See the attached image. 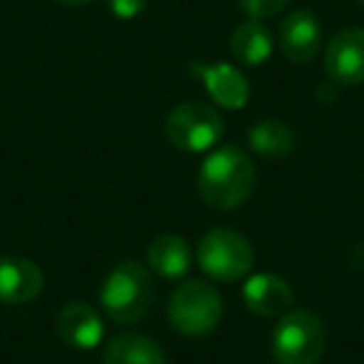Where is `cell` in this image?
<instances>
[{
  "label": "cell",
  "instance_id": "1",
  "mask_svg": "<svg viewBox=\"0 0 364 364\" xmlns=\"http://www.w3.org/2000/svg\"><path fill=\"white\" fill-rule=\"evenodd\" d=\"M200 198L215 210H237L255 190V165L237 145L218 147L198 172Z\"/></svg>",
  "mask_w": 364,
  "mask_h": 364
},
{
  "label": "cell",
  "instance_id": "4",
  "mask_svg": "<svg viewBox=\"0 0 364 364\" xmlns=\"http://www.w3.org/2000/svg\"><path fill=\"white\" fill-rule=\"evenodd\" d=\"M327 347V329L307 309L284 314L272 332V357L277 364H317Z\"/></svg>",
  "mask_w": 364,
  "mask_h": 364
},
{
  "label": "cell",
  "instance_id": "8",
  "mask_svg": "<svg viewBox=\"0 0 364 364\" xmlns=\"http://www.w3.org/2000/svg\"><path fill=\"white\" fill-rule=\"evenodd\" d=\"M319 46H322V23L314 13L294 11L279 23V48L289 63L304 65L317 55Z\"/></svg>",
  "mask_w": 364,
  "mask_h": 364
},
{
  "label": "cell",
  "instance_id": "19",
  "mask_svg": "<svg viewBox=\"0 0 364 364\" xmlns=\"http://www.w3.org/2000/svg\"><path fill=\"white\" fill-rule=\"evenodd\" d=\"M58 6H68V8H75V6H87L92 0H55Z\"/></svg>",
  "mask_w": 364,
  "mask_h": 364
},
{
  "label": "cell",
  "instance_id": "13",
  "mask_svg": "<svg viewBox=\"0 0 364 364\" xmlns=\"http://www.w3.org/2000/svg\"><path fill=\"white\" fill-rule=\"evenodd\" d=\"M147 262H150L152 272L160 277L180 279L182 274H188L193 252H190L188 242L177 235H160L147 247Z\"/></svg>",
  "mask_w": 364,
  "mask_h": 364
},
{
  "label": "cell",
  "instance_id": "6",
  "mask_svg": "<svg viewBox=\"0 0 364 364\" xmlns=\"http://www.w3.org/2000/svg\"><path fill=\"white\" fill-rule=\"evenodd\" d=\"M225 125L215 107L205 102H182L172 107L165 120V135L177 150L205 152L218 145Z\"/></svg>",
  "mask_w": 364,
  "mask_h": 364
},
{
  "label": "cell",
  "instance_id": "3",
  "mask_svg": "<svg viewBox=\"0 0 364 364\" xmlns=\"http://www.w3.org/2000/svg\"><path fill=\"white\" fill-rule=\"evenodd\" d=\"M223 297L218 287L203 279H188L172 292L167 302V317L175 332L185 337L210 334L223 319Z\"/></svg>",
  "mask_w": 364,
  "mask_h": 364
},
{
  "label": "cell",
  "instance_id": "7",
  "mask_svg": "<svg viewBox=\"0 0 364 364\" xmlns=\"http://www.w3.org/2000/svg\"><path fill=\"white\" fill-rule=\"evenodd\" d=\"M324 70L334 85L357 87L364 82V28H349L332 38L324 50Z\"/></svg>",
  "mask_w": 364,
  "mask_h": 364
},
{
  "label": "cell",
  "instance_id": "12",
  "mask_svg": "<svg viewBox=\"0 0 364 364\" xmlns=\"http://www.w3.org/2000/svg\"><path fill=\"white\" fill-rule=\"evenodd\" d=\"M193 73L203 77L205 87H208L210 97L218 105L228 107V110H240L247 105L250 100V85L242 70H237L230 63H218V65H200L193 63Z\"/></svg>",
  "mask_w": 364,
  "mask_h": 364
},
{
  "label": "cell",
  "instance_id": "5",
  "mask_svg": "<svg viewBox=\"0 0 364 364\" xmlns=\"http://www.w3.org/2000/svg\"><path fill=\"white\" fill-rule=\"evenodd\" d=\"M198 262L205 274L218 282H237L247 277L255 264V250L245 235L215 228L203 235L198 245Z\"/></svg>",
  "mask_w": 364,
  "mask_h": 364
},
{
  "label": "cell",
  "instance_id": "17",
  "mask_svg": "<svg viewBox=\"0 0 364 364\" xmlns=\"http://www.w3.org/2000/svg\"><path fill=\"white\" fill-rule=\"evenodd\" d=\"M287 6H289V0H240V8H242L252 21L272 18Z\"/></svg>",
  "mask_w": 364,
  "mask_h": 364
},
{
  "label": "cell",
  "instance_id": "16",
  "mask_svg": "<svg viewBox=\"0 0 364 364\" xmlns=\"http://www.w3.org/2000/svg\"><path fill=\"white\" fill-rule=\"evenodd\" d=\"M250 147L267 160L287 157L294 150V132L282 120H259L250 130Z\"/></svg>",
  "mask_w": 364,
  "mask_h": 364
},
{
  "label": "cell",
  "instance_id": "10",
  "mask_svg": "<svg viewBox=\"0 0 364 364\" xmlns=\"http://www.w3.org/2000/svg\"><path fill=\"white\" fill-rule=\"evenodd\" d=\"M58 337L73 349H95L102 342V319L90 304L70 302L58 312L55 319Z\"/></svg>",
  "mask_w": 364,
  "mask_h": 364
},
{
  "label": "cell",
  "instance_id": "20",
  "mask_svg": "<svg viewBox=\"0 0 364 364\" xmlns=\"http://www.w3.org/2000/svg\"><path fill=\"white\" fill-rule=\"evenodd\" d=\"M359 3H364V0H359Z\"/></svg>",
  "mask_w": 364,
  "mask_h": 364
},
{
  "label": "cell",
  "instance_id": "18",
  "mask_svg": "<svg viewBox=\"0 0 364 364\" xmlns=\"http://www.w3.org/2000/svg\"><path fill=\"white\" fill-rule=\"evenodd\" d=\"M112 16L120 18V21H130V18L140 16L145 11L147 0H107Z\"/></svg>",
  "mask_w": 364,
  "mask_h": 364
},
{
  "label": "cell",
  "instance_id": "14",
  "mask_svg": "<svg viewBox=\"0 0 364 364\" xmlns=\"http://www.w3.org/2000/svg\"><path fill=\"white\" fill-rule=\"evenodd\" d=\"M102 364H167V357L155 339L130 332L107 344Z\"/></svg>",
  "mask_w": 364,
  "mask_h": 364
},
{
  "label": "cell",
  "instance_id": "2",
  "mask_svg": "<svg viewBox=\"0 0 364 364\" xmlns=\"http://www.w3.org/2000/svg\"><path fill=\"white\" fill-rule=\"evenodd\" d=\"M155 282L150 272L135 259L120 262L110 269L100 287V302L105 314L117 324H135L152 307Z\"/></svg>",
  "mask_w": 364,
  "mask_h": 364
},
{
  "label": "cell",
  "instance_id": "15",
  "mask_svg": "<svg viewBox=\"0 0 364 364\" xmlns=\"http://www.w3.org/2000/svg\"><path fill=\"white\" fill-rule=\"evenodd\" d=\"M230 50L235 60L242 65H262L272 53V38L259 21H247L235 28L230 38Z\"/></svg>",
  "mask_w": 364,
  "mask_h": 364
},
{
  "label": "cell",
  "instance_id": "11",
  "mask_svg": "<svg viewBox=\"0 0 364 364\" xmlns=\"http://www.w3.org/2000/svg\"><path fill=\"white\" fill-rule=\"evenodd\" d=\"M242 302L247 304L250 312L259 317H279L294 302V292L284 277H277L272 272L255 274L245 282Z\"/></svg>",
  "mask_w": 364,
  "mask_h": 364
},
{
  "label": "cell",
  "instance_id": "9",
  "mask_svg": "<svg viewBox=\"0 0 364 364\" xmlns=\"http://www.w3.org/2000/svg\"><path fill=\"white\" fill-rule=\"evenodd\" d=\"M43 269L33 259L0 257V304H28L43 292Z\"/></svg>",
  "mask_w": 364,
  "mask_h": 364
}]
</instances>
